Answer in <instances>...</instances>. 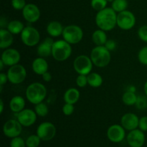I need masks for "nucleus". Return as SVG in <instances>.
I'll return each instance as SVG.
<instances>
[{"instance_id": "8", "label": "nucleus", "mask_w": 147, "mask_h": 147, "mask_svg": "<svg viewBox=\"0 0 147 147\" xmlns=\"http://www.w3.org/2000/svg\"><path fill=\"white\" fill-rule=\"evenodd\" d=\"M8 80L11 83L18 85L23 83L27 78V70L25 67L20 64L11 66L7 70Z\"/></svg>"}, {"instance_id": "42", "label": "nucleus", "mask_w": 147, "mask_h": 147, "mask_svg": "<svg viewBox=\"0 0 147 147\" xmlns=\"http://www.w3.org/2000/svg\"><path fill=\"white\" fill-rule=\"evenodd\" d=\"M42 79L43 80H44L45 82H50L52 80V78H53V77H52V75L51 73H50V72H46V73H45L42 76Z\"/></svg>"}, {"instance_id": "7", "label": "nucleus", "mask_w": 147, "mask_h": 147, "mask_svg": "<svg viewBox=\"0 0 147 147\" xmlns=\"http://www.w3.org/2000/svg\"><path fill=\"white\" fill-rule=\"evenodd\" d=\"M93 65L90 57L86 55H80L76 57L73 61V68L78 75L88 76L91 73Z\"/></svg>"}, {"instance_id": "22", "label": "nucleus", "mask_w": 147, "mask_h": 147, "mask_svg": "<svg viewBox=\"0 0 147 147\" xmlns=\"http://www.w3.org/2000/svg\"><path fill=\"white\" fill-rule=\"evenodd\" d=\"M25 107V100L20 96H15L9 101V109L13 113H18Z\"/></svg>"}, {"instance_id": "30", "label": "nucleus", "mask_w": 147, "mask_h": 147, "mask_svg": "<svg viewBox=\"0 0 147 147\" xmlns=\"http://www.w3.org/2000/svg\"><path fill=\"white\" fill-rule=\"evenodd\" d=\"M41 139L37 136V134L30 135L26 140V146L27 147H38L40 144Z\"/></svg>"}, {"instance_id": "2", "label": "nucleus", "mask_w": 147, "mask_h": 147, "mask_svg": "<svg viewBox=\"0 0 147 147\" xmlns=\"http://www.w3.org/2000/svg\"><path fill=\"white\" fill-rule=\"evenodd\" d=\"M25 95L29 102L36 105L42 102L45 99L47 96V88L42 83L34 82L27 86Z\"/></svg>"}, {"instance_id": "44", "label": "nucleus", "mask_w": 147, "mask_h": 147, "mask_svg": "<svg viewBox=\"0 0 147 147\" xmlns=\"http://www.w3.org/2000/svg\"><path fill=\"white\" fill-rule=\"evenodd\" d=\"M144 93L146 96H147V81L145 83L144 86Z\"/></svg>"}, {"instance_id": "26", "label": "nucleus", "mask_w": 147, "mask_h": 147, "mask_svg": "<svg viewBox=\"0 0 147 147\" xmlns=\"http://www.w3.org/2000/svg\"><path fill=\"white\" fill-rule=\"evenodd\" d=\"M88 84L92 88H99L103 83V79L100 74L97 73H90L87 76Z\"/></svg>"}, {"instance_id": "9", "label": "nucleus", "mask_w": 147, "mask_h": 147, "mask_svg": "<svg viewBox=\"0 0 147 147\" xmlns=\"http://www.w3.org/2000/svg\"><path fill=\"white\" fill-rule=\"evenodd\" d=\"M136 24V17L129 10L119 12L117 14V26L123 30H130Z\"/></svg>"}, {"instance_id": "1", "label": "nucleus", "mask_w": 147, "mask_h": 147, "mask_svg": "<svg viewBox=\"0 0 147 147\" xmlns=\"http://www.w3.org/2000/svg\"><path fill=\"white\" fill-rule=\"evenodd\" d=\"M95 21L99 29L106 32L111 31L117 25V14L111 7H106L97 11Z\"/></svg>"}, {"instance_id": "25", "label": "nucleus", "mask_w": 147, "mask_h": 147, "mask_svg": "<svg viewBox=\"0 0 147 147\" xmlns=\"http://www.w3.org/2000/svg\"><path fill=\"white\" fill-rule=\"evenodd\" d=\"M24 25L20 20H11L7 24V29L13 34H21L24 28Z\"/></svg>"}, {"instance_id": "18", "label": "nucleus", "mask_w": 147, "mask_h": 147, "mask_svg": "<svg viewBox=\"0 0 147 147\" xmlns=\"http://www.w3.org/2000/svg\"><path fill=\"white\" fill-rule=\"evenodd\" d=\"M54 42L55 41H53L51 37H47L41 43H40L37 48V53L39 57L45 58L52 55V50Z\"/></svg>"}, {"instance_id": "19", "label": "nucleus", "mask_w": 147, "mask_h": 147, "mask_svg": "<svg viewBox=\"0 0 147 147\" xmlns=\"http://www.w3.org/2000/svg\"><path fill=\"white\" fill-rule=\"evenodd\" d=\"M48 63L45 57H37L32 63V69L33 72L39 76H42L45 73L48 71Z\"/></svg>"}, {"instance_id": "15", "label": "nucleus", "mask_w": 147, "mask_h": 147, "mask_svg": "<svg viewBox=\"0 0 147 147\" xmlns=\"http://www.w3.org/2000/svg\"><path fill=\"white\" fill-rule=\"evenodd\" d=\"M107 137L113 143H119L124 139L126 136L125 129L119 124L111 125L107 130Z\"/></svg>"}, {"instance_id": "17", "label": "nucleus", "mask_w": 147, "mask_h": 147, "mask_svg": "<svg viewBox=\"0 0 147 147\" xmlns=\"http://www.w3.org/2000/svg\"><path fill=\"white\" fill-rule=\"evenodd\" d=\"M139 118L135 113H125L121 119V124L125 129V130L132 131L139 127Z\"/></svg>"}, {"instance_id": "36", "label": "nucleus", "mask_w": 147, "mask_h": 147, "mask_svg": "<svg viewBox=\"0 0 147 147\" xmlns=\"http://www.w3.org/2000/svg\"><path fill=\"white\" fill-rule=\"evenodd\" d=\"M137 107V109H145L147 108V100L145 97L142 96H138L137 100H136V103L135 104Z\"/></svg>"}, {"instance_id": "46", "label": "nucleus", "mask_w": 147, "mask_h": 147, "mask_svg": "<svg viewBox=\"0 0 147 147\" xmlns=\"http://www.w3.org/2000/svg\"><path fill=\"white\" fill-rule=\"evenodd\" d=\"M107 1H111V2H112V1H113V0H107Z\"/></svg>"}, {"instance_id": "6", "label": "nucleus", "mask_w": 147, "mask_h": 147, "mask_svg": "<svg viewBox=\"0 0 147 147\" xmlns=\"http://www.w3.org/2000/svg\"><path fill=\"white\" fill-rule=\"evenodd\" d=\"M21 40L27 47H34L39 45L40 41V34L38 30L32 26H27L20 34Z\"/></svg>"}, {"instance_id": "34", "label": "nucleus", "mask_w": 147, "mask_h": 147, "mask_svg": "<svg viewBox=\"0 0 147 147\" xmlns=\"http://www.w3.org/2000/svg\"><path fill=\"white\" fill-rule=\"evenodd\" d=\"M76 84L79 88L86 87L88 84V78L86 75H78L76 78Z\"/></svg>"}, {"instance_id": "4", "label": "nucleus", "mask_w": 147, "mask_h": 147, "mask_svg": "<svg viewBox=\"0 0 147 147\" xmlns=\"http://www.w3.org/2000/svg\"><path fill=\"white\" fill-rule=\"evenodd\" d=\"M72 54L71 45L65 40L55 41L52 50V56L59 62L65 61L70 57Z\"/></svg>"}, {"instance_id": "45", "label": "nucleus", "mask_w": 147, "mask_h": 147, "mask_svg": "<svg viewBox=\"0 0 147 147\" xmlns=\"http://www.w3.org/2000/svg\"><path fill=\"white\" fill-rule=\"evenodd\" d=\"M5 65L4 63H3V61L1 60H0V70H2L3 68H4V66Z\"/></svg>"}, {"instance_id": "12", "label": "nucleus", "mask_w": 147, "mask_h": 147, "mask_svg": "<svg viewBox=\"0 0 147 147\" xmlns=\"http://www.w3.org/2000/svg\"><path fill=\"white\" fill-rule=\"evenodd\" d=\"M37 113L34 111L24 109L20 113H17V119L24 127H29L34 124L37 121Z\"/></svg>"}, {"instance_id": "38", "label": "nucleus", "mask_w": 147, "mask_h": 147, "mask_svg": "<svg viewBox=\"0 0 147 147\" xmlns=\"http://www.w3.org/2000/svg\"><path fill=\"white\" fill-rule=\"evenodd\" d=\"M63 112L64 113V115L65 116H71L72 114L75 111V108H74V105L73 104H70V103H65L64 106H63Z\"/></svg>"}, {"instance_id": "10", "label": "nucleus", "mask_w": 147, "mask_h": 147, "mask_svg": "<svg viewBox=\"0 0 147 147\" xmlns=\"http://www.w3.org/2000/svg\"><path fill=\"white\" fill-rule=\"evenodd\" d=\"M37 134L42 141H50L56 134V128L51 122H43L37 129Z\"/></svg>"}, {"instance_id": "41", "label": "nucleus", "mask_w": 147, "mask_h": 147, "mask_svg": "<svg viewBox=\"0 0 147 147\" xmlns=\"http://www.w3.org/2000/svg\"><path fill=\"white\" fill-rule=\"evenodd\" d=\"M7 81H9V80L7 73H1V74H0V86H3Z\"/></svg>"}, {"instance_id": "37", "label": "nucleus", "mask_w": 147, "mask_h": 147, "mask_svg": "<svg viewBox=\"0 0 147 147\" xmlns=\"http://www.w3.org/2000/svg\"><path fill=\"white\" fill-rule=\"evenodd\" d=\"M26 4L25 0H11V6L16 10H22Z\"/></svg>"}, {"instance_id": "24", "label": "nucleus", "mask_w": 147, "mask_h": 147, "mask_svg": "<svg viewBox=\"0 0 147 147\" xmlns=\"http://www.w3.org/2000/svg\"><path fill=\"white\" fill-rule=\"evenodd\" d=\"M92 40L96 46H104L108 40L106 31L100 29L95 30L92 34Z\"/></svg>"}, {"instance_id": "43", "label": "nucleus", "mask_w": 147, "mask_h": 147, "mask_svg": "<svg viewBox=\"0 0 147 147\" xmlns=\"http://www.w3.org/2000/svg\"><path fill=\"white\" fill-rule=\"evenodd\" d=\"M3 111H4V101L2 99H1L0 100V113H2Z\"/></svg>"}, {"instance_id": "35", "label": "nucleus", "mask_w": 147, "mask_h": 147, "mask_svg": "<svg viewBox=\"0 0 147 147\" xmlns=\"http://www.w3.org/2000/svg\"><path fill=\"white\" fill-rule=\"evenodd\" d=\"M138 36L142 41L147 42V25H143L139 27Z\"/></svg>"}, {"instance_id": "32", "label": "nucleus", "mask_w": 147, "mask_h": 147, "mask_svg": "<svg viewBox=\"0 0 147 147\" xmlns=\"http://www.w3.org/2000/svg\"><path fill=\"white\" fill-rule=\"evenodd\" d=\"M138 59L142 64L147 65V46L142 47L138 53Z\"/></svg>"}, {"instance_id": "3", "label": "nucleus", "mask_w": 147, "mask_h": 147, "mask_svg": "<svg viewBox=\"0 0 147 147\" xmlns=\"http://www.w3.org/2000/svg\"><path fill=\"white\" fill-rule=\"evenodd\" d=\"M90 57L93 65L98 67L108 66L111 59V52L105 46H96L91 50Z\"/></svg>"}, {"instance_id": "23", "label": "nucleus", "mask_w": 147, "mask_h": 147, "mask_svg": "<svg viewBox=\"0 0 147 147\" xmlns=\"http://www.w3.org/2000/svg\"><path fill=\"white\" fill-rule=\"evenodd\" d=\"M80 97V91L77 88H70L67 89L65 93L64 96H63L65 103L73 105L76 104L78 101Z\"/></svg>"}, {"instance_id": "40", "label": "nucleus", "mask_w": 147, "mask_h": 147, "mask_svg": "<svg viewBox=\"0 0 147 147\" xmlns=\"http://www.w3.org/2000/svg\"><path fill=\"white\" fill-rule=\"evenodd\" d=\"M104 46L110 52L113 51L116 48V42L113 40H108Z\"/></svg>"}, {"instance_id": "29", "label": "nucleus", "mask_w": 147, "mask_h": 147, "mask_svg": "<svg viewBox=\"0 0 147 147\" xmlns=\"http://www.w3.org/2000/svg\"><path fill=\"white\" fill-rule=\"evenodd\" d=\"M34 111L36 112L37 115L40 117H45L47 116L49 113V109L47 105L43 102L39 103L35 105L34 107Z\"/></svg>"}, {"instance_id": "11", "label": "nucleus", "mask_w": 147, "mask_h": 147, "mask_svg": "<svg viewBox=\"0 0 147 147\" xmlns=\"http://www.w3.org/2000/svg\"><path fill=\"white\" fill-rule=\"evenodd\" d=\"M22 131V126L17 119H9L3 126V133L7 137L13 139L19 136Z\"/></svg>"}, {"instance_id": "28", "label": "nucleus", "mask_w": 147, "mask_h": 147, "mask_svg": "<svg viewBox=\"0 0 147 147\" xmlns=\"http://www.w3.org/2000/svg\"><path fill=\"white\" fill-rule=\"evenodd\" d=\"M128 7L127 0H113L112 1L111 8L116 12H121L126 10Z\"/></svg>"}, {"instance_id": "20", "label": "nucleus", "mask_w": 147, "mask_h": 147, "mask_svg": "<svg viewBox=\"0 0 147 147\" xmlns=\"http://www.w3.org/2000/svg\"><path fill=\"white\" fill-rule=\"evenodd\" d=\"M14 41L13 34L7 29L1 28L0 30V48L2 50L9 48Z\"/></svg>"}, {"instance_id": "31", "label": "nucleus", "mask_w": 147, "mask_h": 147, "mask_svg": "<svg viewBox=\"0 0 147 147\" xmlns=\"http://www.w3.org/2000/svg\"><path fill=\"white\" fill-rule=\"evenodd\" d=\"M107 0H91L90 5L93 9L99 11L106 8L107 6Z\"/></svg>"}, {"instance_id": "33", "label": "nucleus", "mask_w": 147, "mask_h": 147, "mask_svg": "<svg viewBox=\"0 0 147 147\" xmlns=\"http://www.w3.org/2000/svg\"><path fill=\"white\" fill-rule=\"evenodd\" d=\"M10 147H26V142H24L22 138L17 136L11 139Z\"/></svg>"}, {"instance_id": "27", "label": "nucleus", "mask_w": 147, "mask_h": 147, "mask_svg": "<svg viewBox=\"0 0 147 147\" xmlns=\"http://www.w3.org/2000/svg\"><path fill=\"white\" fill-rule=\"evenodd\" d=\"M138 96H136L135 92L126 90L122 96L123 103L126 106H134L136 104Z\"/></svg>"}, {"instance_id": "39", "label": "nucleus", "mask_w": 147, "mask_h": 147, "mask_svg": "<svg viewBox=\"0 0 147 147\" xmlns=\"http://www.w3.org/2000/svg\"><path fill=\"white\" fill-rule=\"evenodd\" d=\"M139 128L142 131H147V116H142L139 119Z\"/></svg>"}, {"instance_id": "13", "label": "nucleus", "mask_w": 147, "mask_h": 147, "mask_svg": "<svg viewBox=\"0 0 147 147\" xmlns=\"http://www.w3.org/2000/svg\"><path fill=\"white\" fill-rule=\"evenodd\" d=\"M21 59L20 52L14 48H7L3 51L1 53V60L4 63L6 66L14 65L19 64V62Z\"/></svg>"}, {"instance_id": "16", "label": "nucleus", "mask_w": 147, "mask_h": 147, "mask_svg": "<svg viewBox=\"0 0 147 147\" xmlns=\"http://www.w3.org/2000/svg\"><path fill=\"white\" fill-rule=\"evenodd\" d=\"M128 144L131 147H142L145 142V135L140 129L130 131L126 136Z\"/></svg>"}, {"instance_id": "14", "label": "nucleus", "mask_w": 147, "mask_h": 147, "mask_svg": "<svg viewBox=\"0 0 147 147\" xmlns=\"http://www.w3.org/2000/svg\"><path fill=\"white\" fill-rule=\"evenodd\" d=\"M40 10L34 4H27L22 9V16L24 20L30 23H34L40 18Z\"/></svg>"}, {"instance_id": "5", "label": "nucleus", "mask_w": 147, "mask_h": 147, "mask_svg": "<svg viewBox=\"0 0 147 147\" xmlns=\"http://www.w3.org/2000/svg\"><path fill=\"white\" fill-rule=\"evenodd\" d=\"M63 40L70 45L78 44L83 37V31L81 27L76 24H70L64 27L63 32Z\"/></svg>"}, {"instance_id": "21", "label": "nucleus", "mask_w": 147, "mask_h": 147, "mask_svg": "<svg viewBox=\"0 0 147 147\" xmlns=\"http://www.w3.org/2000/svg\"><path fill=\"white\" fill-rule=\"evenodd\" d=\"M46 30L50 37H57L63 34L64 27L60 22L52 21L48 23Z\"/></svg>"}]
</instances>
